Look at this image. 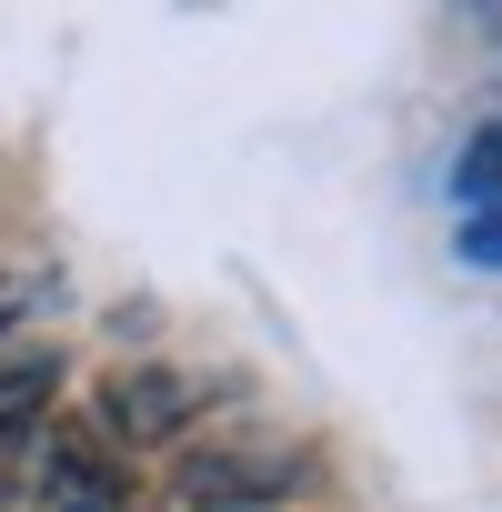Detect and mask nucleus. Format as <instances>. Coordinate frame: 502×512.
Wrapping results in <instances>:
<instances>
[{
    "mask_svg": "<svg viewBox=\"0 0 502 512\" xmlns=\"http://www.w3.org/2000/svg\"><path fill=\"white\" fill-rule=\"evenodd\" d=\"M0 502H11V512H121V482H111V462H101L91 432L41 422L11 462H0Z\"/></svg>",
    "mask_w": 502,
    "mask_h": 512,
    "instance_id": "nucleus-1",
    "label": "nucleus"
},
{
    "mask_svg": "<svg viewBox=\"0 0 502 512\" xmlns=\"http://www.w3.org/2000/svg\"><path fill=\"white\" fill-rule=\"evenodd\" d=\"M452 201H462V211L502 201V121H492V131H472V151L452 161Z\"/></svg>",
    "mask_w": 502,
    "mask_h": 512,
    "instance_id": "nucleus-2",
    "label": "nucleus"
},
{
    "mask_svg": "<svg viewBox=\"0 0 502 512\" xmlns=\"http://www.w3.org/2000/svg\"><path fill=\"white\" fill-rule=\"evenodd\" d=\"M462 262H482V272H502V201H482V211H462Z\"/></svg>",
    "mask_w": 502,
    "mask_h": 512,
    "instance_id": "nucleus-3",
    "label": "nucleus"
},
{
    "mask_svg": "<svg viewBox=\"0 0 502 512\" xmlns=\"http://www.w3.org/2000/svg\"><path fill=\"white\" fill-rule=\"evenodd\" d=\"M0 462H11V452H0Z\"/></svg>",
    "mask_w": 502,
    "mask_h": 512,
    "instance_id": "nucleus-4",
    "label": "nucleus"
}]
</instances>
